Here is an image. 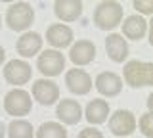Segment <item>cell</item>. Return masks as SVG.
<instances>
[{"instance_id":"obj_10","label":"cell","mask_w":153,"mask_h":138,"mask_svg":"<svg viewBox=\"0 0 153 138\" xmlns=\"http://www.w3.org/2000/svg\"><path fill=\"white\" fill-rule=\"evenodd\" d=\"M65 84L69 92L76 94V96H84L92 90V77L86 73L84 69H69L65 73Z\"/></svg>"},{"instance_id":"obj_3","label":"cell","mask_w":153,"mask_h":138,"mask_svg":"<svg viewBox=\"0 0 153 138\" xmlns=\"http://www.w3.org/2000/svg\"><path fill=\"white\" fill-rule=\"evenodd\" d=\"M35 21V10L29 2H13L6 12V23L12 31L23 33Z\"/></svg>"},{"instance_id":"obj_13","label":"cell","mask_w":153,"mask_h":138,"mask_svg":"<svg viewBox=\"0 0 153 138\" xmlns=\"http://www.w3.org/2000/svg\"><path fill=\"white\" fill-rule=\"evenodd\" d=\"M56 115L61 121V125H76L82 119V107L76 100L63 98L59 100V104L56 107Z\"/></svg>"},{"instance_id":"obj_20","label":"cell","mask_w":153,"mask_h":138,"mask_svg":"<svg viewBox=\"0 0 153 138\" xmlns=\"http://www.w3.org/2000/svg\"><path fill=\"white\" fill-rule=\"evenodd\" d=\"M36 138H67V128L57 121H46L36 128Z\"/></svg>"},{"instance_id":"obj_19","label":"cell","mask_w":153,"mask_h":138,"mask_svg":"<svg viewBox=\"0 0 153 138\" xmlns=\"http://www.w3.org/2000/svg\"><path fill=\"white\" fill-rule=\"evenodd\" d=\"M6 134L8 138H33L35 128L27 119H13L10 125H6Z\"/></svg>"},{"instance_id":"obj_21","label":"cell","mask_w":153,"mask_h":138,"mask_svg":"<svg viewBox=\"0 0 153 138\" xmlns=\"http://www.w3.org/2000/svg\"><path fill=\"white\" fill-rule=\"evenodd\" d=\"M136 125L140 127V131H142L147 138H151V136H153V115H151L149 111L143 113V115L140 117V121H138Z\"/></svg>"},{"instance_id":"obj_9","label":"cell","mask_w":153,"mask_h":138,"mask_svg":"<svg viewBox=\"0 0 153 138\" xmlns=\"http://www.w3.org/2000/svg\"><path fill=\"white\" fill-rule=\"evenodd\" d=\"M69 60L75 63V67H82V65L92 63L96 60V44L92 40H86V39L76 40L75 44H71Z\"/></svg>"},{"instance_id":"obj_11","label":"cell","mask_w":153,"mask_h":138,"mask_svg":"<svg viewBox=\"0 0 153 138\" xmlns=\"http://www.w3.org/2000/svg\"><path fill=\"white\" fill-rule=\"evenodd\" d=\"M94 87H96V90H98L102 96L113 98V96H117V94H121L123 79L119 77L117 73H113V71H102V73L96 77Z\"/></svg>"},{"instance_id":"obj_14","label":"cell","mask_w":153,"mask_h":138,"mask_svg":"<svg viewBox=\"0 0 153 138\" xmlns=\"http://www.w3.org/2000/svg\"><path fill=\"white\" fill-rule=\"evenodd\" d=\"M46 40L54 46V50L61 52V48H67L73 44V31L65 23H54L46 31Z\"/></svg>"},{"instance_id":"obj_18","label":"cell","mask_w":153,"mask_h":138,"mask_svg":"<svg viewBox=\"0 0 153 138\" xmlns=\"http://www.w3.org/2000/svg\"><path fill=\"white\" fill-rule=\"evenodd\" d=\"M84 117H86V121H88L90 125H102V123H105L107 117H109L107 100H102V98L90 100L86 109H84Z\"/></svg>"},{"instance_id":"obj_6","label":"cell","mask_w":153,"mask_h":138,"mask_svg":"<svg viewBox=\"0 0 153 138\" xmlns=\"http://www.w3.org/2000/svg\"><path fill=\"white\" fill-rule=\"evenodd\" d=\"M2 73H4V79H6L10 84H13L16 88H19L21 84H27L29 81H31L33 69L25 60H10L8 63L4 65Z\"/></svg>"},{"instance_id":"obj_4","label":"cell","mask_w":153,"mask_h":138,"mask_svg":"<svg viewBox=\"0 0 153 138\" xmlns=\"http://www.w3.org/2000/svg\"><path fill=\"white\" fill-rule=\"evenodd\" d=\"M4 109L8 115H12L13 119H23L29 115L33 109V100L31 94L23 88H12L10 92L4 96Z\"/></svg>"},{"instance_id":"obj_17","label":"cell","mask_w":153,"mask_h":138,"mask_svg":"<svg viewBox=\"0 0 153 138\" xmlns=\"http://www.w3.org/2000/svg\"><path fill=\"white\" fill-rule=\"evenodd\" d=\"M54 13L61 21H75L82 13V2L80 0H56L54 2Z\"/></svg>"},{"instance_id":"obj_12","label":"cell","mask_w":153,"mask_h":138,"mask_svg":"<svg viewBox=\"0 0 153 138\" xmlns=\"http://www.w3.org/2000/svg\"><path fill=\"white\" fill-rule=\"evenodd\" d=\"M16 50L21 58H33L38 56L42 50V37L36 31H25L16 42Z\"/></svg>"},{"instance_id":"obj_2","label":"cell","mask_w":153,"mask_h":138,"mask_svg":"<svg viewBox=\"0 0 153 138\" xmlns=\"http://www.w3.org/2000/svg\"><path fill=\"white\" fill-rule=\"evenodd\" d=\"M123 75H124L126 84H130L132 88L151 87L153 84V63L140 61V60H130L124 65Z\"/></svg>"},{"instance_id":"obj_15","label":"cell","mask_w":153,"mask_h":138,"mask_svg":"<svg viewBox=\"0 0 153 138\" xmlns=\"http://www.w3.org/2000/svg\"><path fill=\"white\" fill-rule=\"evenodd\" d=\"M105 52L115 63H123L128 58V42L124 40L123 35L119 33H111L105 39Z\"/></svg>"},{"instance_id":"obj_16","label":"cell","mask_w":153,"mask_h":138,"mask_svg":"<svg viewBox=\"0 0 153 138\" xmlns=\"http://www.w3.org/2000/svg\"><path fill=\"white\" fill-rule=\"evenodd\" d=\"M121 25H123V37H124V40H126V39H130V40H142L143 37H146V33H147V21H146V17L138 16V13L128 16Z\"/></svg>"},{"instance_id":"obj_23","label":"cell","mask_w":153,"mask_h":138,"mask_svg":"<svg viewBox=\"0 0 153 138\" xmlns=\"http://www.w3.org/2000/svg\"><path fill=\"white\" fill-rule=\"evenodd\" d=\"M76 138H103V134H102V131H98L96 127H86L79 132Z\"/></svg>"},{"instance_id":"obj_25","label":"cell","mask_w":153,"mask_h":138,"mask_svg":"<svg viewBox=\"0 0 153 138\" xmlns=\"http://www.w3.org/2000/svg\"><path fill=\"white\" fill-rule=\"evenodd\" d=\"M4 136H6V125L0 121V138H4Z\"/></svg>"},{"instance_id":"obj_22","label":"cell","mask_w":153,"mask_h":138,"mask_svg":"<svg viewBox=\"0 0 153 138\" xmlns=\"http://www.w3.org/2000/svg\"><path fill=\"white\" fill-rule=\"evenodd\" d=\"M134 8L143 16H149L153 13V2L151 0H134Z\"/></svg>"},{"instance_id":"obj_7","label":"cell","mask_w":153,"mask_h":138,"mask_svg":"<svg viewBox=\"0 0 153 138\" xmlns=\"http://www.w3.org/2000/svg\"><path fill=\"white\" fill-rule=\"evenodd\" d=\"M107 125L115 136H130L136 131V117L130 109H117L113 115H109Z\"/></svg>"},{"instance_id":"obj_24","label":"cell","mask_w":153,"mask_h":138,"mask_svg":"<svg viewBox=\"0 0 153 138\" xmlns=\"http://www.w3.org/2000/svg\"><path fill=\"white\" fill-rule=\"evenodd\" d=\"M4 60H6V50H4L2 46H0V65L4 63Z\"/></svg>"},{"instance_id":"obj_5","label":"cell","mask_w":153,"mask_h":138,"mask_svg":"<svg viewBox=\"0 0 153 138\" xmlns=\"http://www.w3.org/2000/svg\"><path fill=\"white\" fill-rule=\"evenodd\" d=\"M36 69L44 77H57L65 69V56L59 50H44L36 58Z\"/></svg>"},{"instance_id":"obj_1","label":"cell","mask_w":153,"mask_h":138,"mask_svg":"<svg viewBox=\"0 0 153 138\" xmlns=\"http://www.w3.org/2000/svg\"><path fill=\"white\" fill-rule=\"evenodd\" d=\"M123 23V6L115 0H103L94 10V25L102 31H113Z\"/></svg>"},{"instance_id":"obj_26","label":"cell","mask_w":153,"mask_h":138,"mask_svg":"<svg viewBox=\"0 0 153 138\" xmlns=\"http://www.w3.org/2000/svg\"><path fill=\"white\" fill-rule=\"evenodd\" d=\"M0 25H2V17H0Z\"/></svg>"},{"instance_id":"obj_8","label":"cell","mask_w":153,"mask_h":138,"mask_svg":"<svg viewBox=\"0 0 153 138\" xmlns=\"http://www.w3.org/2000/svg\"><path fill=\"white\" fill-rule=\"evenodd\" d=\"M33 98L42 106H52L59 100V87L50 79H38L33 83Z\"/></svg>"}]
</instances>
